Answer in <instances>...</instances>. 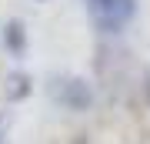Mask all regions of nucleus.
Wrapping results in <instances>:
<instances>
[{"mask_svg": "<svg viewBox=\"0 0 150 144\" xmlns=\"http://www.w3.org/2000/svg\"><path fill=\"white\" fill-rule=\"evenodd\" d=\"M27 91H30V87H27V77H23V74H10V91H7V94L17 101V97H23Z\"/></svg>", "mask_w": 150, "mask_h": 144, "instance_id": "obj_4", "label": "nucleus"}, {"mask_svg": "<svg viewBox=\"0 0 150 144\" xmlns=\"http://www.w3.org/2000/svg\"><path fill=\"white\" fill-rule=\"evenodd\" d=\"M0 144H10V131H7V117H0Z\"/></svg>", "mask_w": 150, "mask_h": 144, "instance_id": "obj_5", "label": "nucleus"}, {"mask_svg": "<svg viewBox=\"0 0 150 144\" xmlns=\"http://www.w3.org/2000/svg\"><path fill=\"white\" fill-rule=\"evenodd\" d=\"M4 44H7V50L23 54V47H27V34H23V24H20V20H10V24H7Z\"/></svg>", "mask_w": 150, "mask_h": 144, "instance_id": "obj_3", "label": "nucleus"}, {"mask_svg": "<svg viewBox=\"0 0 150 144\" xmlns=\"http://www.w3.org/2000/svg\"><path fill=\"white\" fill-rule=\"evenodd\" d=\"M47 94L50 101L64 111H87L93 104V91L83 77H74V74H54L47 80Z\"/></svg>", "mask_w": 150, "mask_h": 144, "instance_id": "obj_1", "label": "nucleus"}, {"mask_svg": "<svg viewBox=\"0 0 150 144\" xmlns=\"http://www.w3.org/2000/svg\"><path fill=\"white\" fill-rule=\"evenodd\" d=\"M87 10L103 34H117L134 14V0H87Z\"/></svg>", "mask_w": 150, "mask_h": 144, "instance_id": "obj_2", "label": "nucleus"}]
</instances>
